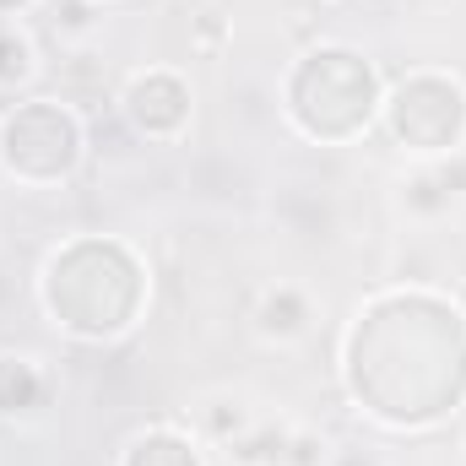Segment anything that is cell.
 I'll list each match as a JSON object with an SVG mask.
<instances>
[{
  "instance_id": "7a4b0ae2",
  "label": "cell",
  "mask_w": 466,
  "mask_h": 466,
  "mask_svg": "<svg viewBox=\"0 0 466 466\" xmlns=\"http://www.w3.org/2000/svg\"><path fill=\"white\" fill-rule=\"evenodd\" d=\"M5 163L27 179H55L76 163V125L71 115L33 104L5 125Z\"/></svg>"
},
{
  "instance_id": "3957f363",
  "label": "cell",
  "mask_w": 466,
  "mask_h": 466,
  "mask_svg": "<svg viewBox=\"0 0 466 466\" xmlns=\"http://www.w3.org/2000/svg\"><path fill=\"white\" fill-rule=\"evenodd\" d=\"M461 119H466V104L461 93L440 76H418L396 93V109H390V125L401 141L412 147H451L461 136Z\"/></svg>"
},
{
  "instance_id": "8992f818",
  "label": "cell",
  "mask_w": 466,
  "mask_h": 466,
  "mask_svg": "<svg viewBox=\"0 0 466 466\" xmlns=\"http://www.w3.org/2000/svg\"><path fill=\"white\" fill-rule=\"evenodd\" d=\"M11 76H27V44L0 33V82H11Z\"/></svg>"
},
{
  "instance_id": "277c9868",
  "label": "cell",
  "mask_w": 466,
  "mask_h": 466,
  "mask_svg": "<svg viewBox=\"0 0 466 466\" xmlns=\"http://www.w3.org/2000/svg\"><path fill=\"white\" fill-rule=\"evenodd\" d=\"M130 115L141 130H174L179 119H185V87L174 82V76H147V82H136L130 87Z\"/></svg>"
},
{
  "instance_id": "6da1fadb",
  "label": "cell",
  "mask_w": 466,
  "mask_h": 466,
  "mask_svg": "<svg viewBox=\"0 0 466 466\" xmlns=\"http://www.w3.org/2000/svg\"><path fill=\"white\" fill-rule=\"evenodd\" d=\"M374 109V76L358 55L326 49L293 76V115L315 136H348Z\"/></svg>"
},
{
  "instance_id": "5b68a950",
  "label": "cell",
  "mask_w": 466,
  "mask_h": 466,
  "mask_svg": "<svg viewBox=\"0 0 466 466\" xmlns=\"http://www.w3.org/2000/svg\"><path fill=\"white\" fill-rule=\"evenodd\" d=\"M130 466H196L190 445L174 440V434H147L136 451H130Z\"/></svg>"
}]
</instances>
